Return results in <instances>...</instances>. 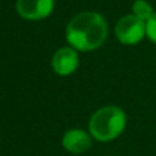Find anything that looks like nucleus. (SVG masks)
I'll list each match as a JSON object with an SVG mask.
<instances>
[{"label":"nucleus","mask_w":156,"mask_h":156,"mask_svg":"<svg viewBox=\"0 0 156 156\" xmlns=\"http://www.w3.org/2000/svg\"><path fill=\"white\" fill-rule=\"evenodd\" d=\"M54 9V0H18L17 12L25 20L37 21L48 17Z\"/></svg>","instance_id":"4"},{"label":"nucleus","mask_w":156,"mask_h":156,"mask_svg":"<svg viewBox=\"0 0 156 156\" xmlns=\"http://www.w3.org/2000/svg\"><path fill=\"white\" fill-rule=\"evenodd\" d=\"M77 65H79V57H77V53L75 51V48L71 47L59 48L51 59L53 71L55 73L61 75V76L73 73L76 71Z\"/></svg>","instance_id":"5"},{"label":"nucleus","mask_w":156,"mask_h":156,"mask_svg":"<svg viewBox=\"0 0 156 156\" xmlns=\"http://www.w3.org/2000/svg\"><path fill=\"white\" fill-rule=\"evenodd\" d=\"M153 12L155 11L152 10L151 4L148 2H145V0H136L134 4H133V14L136 17H138L140 20L145 21V22L152 17Z\"/></svg>","instance_id":"7"},{"label":"nucleus","mask_w":156,"mask_h":156,"mask_svg":"<svg viewBox=\"0 0 156 156\" xmlns=\"http://www.w3.org/2000/svg\"><path fill=\"white\" fill-rule=\"evenodd\" d=\"M108 35V24L101 14L84 11L75 15L66 27V40L80 51L101 47Z\"/></svg>","instance_id":"1"},{"label":"nucleus","mask_w":156,"mask_h":156,"mask_svg":"<svg viewBox=\"0 0 156 156\" xmlns=\"http://www.w3.org/2000/svg\"><path fill=\"white\" fill-rule=\"evenodd\" d=\"M126 126V115L120 108L108 105L95 111L90 119L88 129L98 141H111L120 136Z\"/></svg>","instance_id":"2"},{"label":"nucleus","mask_w":156,"mask_h":156,"mask_svg":"<svg viewBox=\"0 0 156 156\" xmlns=\"http://www.w3.org/2000/svg\"><path fill=\"white\" fill-rule=\"evenodd\" d=\"M62 147L72 153H83L91 147V138L84 130L72 129L62 137Z\"/></svg>","instance_id":"6"},{"label":"nucleus","mask_w":156,"mask_h":156,"mask_svg":"<svg viewBox=\"0 0 156 156\" xmlns=\"http://www.w3.org/2000/svg\"><path fill=\"white\" fill-rule=\"evenodd\" d=\"M147 36L149 37L151 41L156 43V11L147 21Z\"/></svg>","instance_id":"8"},{"label":"nucleus","mask_w":156,"mask_h":156,"mask_svg":"<svg viewBox=\"0 0 156 156\" xmlns=\"http://www.w3.org/2000/svg\"><path fill=\"white\" fill-rule=\"evenodd\" d=\"M115 33L120 43L127 44V46L137 44L147 35V22L140 20L134 14L126 15L118 21Z\"/></svg>","instance_id":"3"}]
</instances>
